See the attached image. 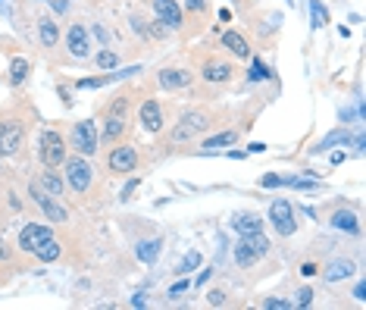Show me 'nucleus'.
<instances>
[{
  "mask_svg": "<svg viewBox=\"0 0 366 310\" xmlns=\"http://www.w3.org/2000/svg\"><path fill=\"white\" fill-rule=\"evenodd\" d=\"M126 32L131 35V41H138V44H150V38H148V16H144V13H129V16H126Z\"/></svg>",
  "mask_w": 366,
  "mask_h": 310,
  "instance_id": "nucleus-27",
  "label": "nucleus"
},
{
  "mask_svg": "<svg viewBox=\"0 0 366 310\" xmlns=\"http://www.w3.org/2000/svg\"><path fill=\"white\" fill-rule=\"evenodd\" d=\"M260 307H266V310H291V301H282V298H263Z\"/></svg>",
  "mask_w": 366,
  "mask_h": 310,
  "instance_id": "nucleus-44",
  "label": "nucleus"
},
{
  "mask_svg": "<svg viewBox=\"0 0 366 310\" xmlns=\"http://www.w3.org/2000/svg\"><path fill=\"white\" fill-rule=\"evenodd\" d=\"M47 239H54V222L47 220H35V222H25L19 229V242H16V251L19 254H35Z\"/></svg>",
  "mask_w": 366,
  "mask_h": 310,
  "instance_id": "nucleus-15",
  "label": "nucleus"
},
{
  "mask_svg": "<svg viewBox=\"0 0 366 310\" xmlns=\"http://www.w3.org/2000/svg\"><path fill=\"white\" fill-rule=\"evenodd\" d=\"M28 78H32V60H28V56H13L10 72H6V85H10L13 91H19L28 85Z\"/></svg>",
  "mask_w": 366,
  "mask_h": 310,
  "instance_id": "nucleus-23",
  "label": "nucleus"
},
{
  "mask_svg": "<svg viewBox=\"0 0 366 310\" xmlns=\"http://www.w3.org/2000/svg\"><path fill=\"white\" fill-rule=\"evenodd\" d=\"M16 254H19V251L13 248L4 235H0V263H16Z\"/></svg>",
  "mask_w": 366,
  "mask_h": 310,
  "instance_id": "nucleus-41",
  "label": "nucleus"
},
{
  "mask_svg": "<svg viewBox=\"0 0 366 310\" xmlns=\"http://www.w3.org/2000/svg\"><path fill=\"white\" fill-rule=\"evenodd\" d=\"M28 198H32V204L38 207V213H41L47 222H69V210L63 207V201H57V198H50V194H44L35 182H28Z\"/></svg>",
  "mask_w": 366,
  "mask_h": 310,
  "instance_id": "nucleus-17",
  "label": "nucleus"
},
{
  "mask_svg": "<svg viewBox=\"0 0 366 310\" xmlns=\"http://www.w3.org/2000/svg\"><path fill=\"white\" fill-rule=\"evenodd\" d=\"M153 85H157L160 91H188L197 85V72L194 66H185V63H179V66H163L153 72Z\"/></svg>",
  "mask_w": 366,
  "mask_h": 310,
  "instance_id": "nucleus-13",
  "label": "nucleus"
},
{
  "mask_svg": "<svg viewBox=\"0 0 366 310\" xmlns=\"http://www.w3.org/2000/svg\"><path fill=\"white\" fill-rule=\"evenodd\" d=\"M35 107L25 100H13V104L0 107V160H13L25 150L28 132H32Z\"/></svg>",
  "mask_w": 366,
  "mask_h": 310,
  "instance_id": "nucleus-2",
  "label": "nucleus"
},
{
  "mask_svg": "<svg viewBox=\"0 0 366 310\" xmlns=\"http://www.w3.org/2000/svg\"><path fill=\"white\" fill-rule=\"evenodd\" d=\"M135 72H141V66H131V69H110V72H104V76H85V78H78V82H76V88H82V91L107 88V85L119 82V78L135 76Z\"/></svg>",
  "mask_w": 366,
  "mask_h": 310,
  "instance_id": "nucleus-22",
  "label": "nucleus"
},
{
  "mask_svg": "<svg viewBox=\"0 0 366 310\" xmlns=\"http://www.w3.org/2000/svg\"><path fill=\"white\" fill-rule=\"evenodd\" d=\"M188 288H191V279H188V276H179V282H172L166 294H170V298H175V294H185Z\"/></svg>",
  "mask_w": 366,
  "mask_h": 310,
  "instance_id": "nucleus-43",
  "label": "nucleus"
},
{
  "mask_svg": "<svg viewBox=\"0 0 366 310\" xmlns=\"http://www.w3.org/2000/svg\"><path fill=\"white\" fill-rule=\"evenodd\" d=\"M225 298H229V294H225L223 288H210L207 292V307H225Z\"/></svg>",
  "mask_w": 366,
  "mask_h": 310,
  "instance_id": "nucleus-42",
  "label": "nucleus"
},
{
  "mask_svg": "<svg viewBox=\"0 0 366 310\" xmlns=\"http://www.w3.org/2000/svg\"><path fill=\"white\" fill-rule=\"evenodd\" d=\"M182 13H185V23H182L179 38L191 41L197 35H203L210 28V19H213V4L210 0H179Z\"/></svg>",
  "mask_w": 366,
  "mask_h": 310,
  "instance_id": "nucleus-8",
  "label": "nucleus"
},
{
  "mask_svg": "<svg viewBox=\"0 0 366 310\" xmlns=\"http://www.w3.org/2000/svg\"><path fill=\"white\" fill-rule=\"evenodd\" d=\"M0 16H13V10L6 6V0H0Z\"/></svg>",
  "mask_w": 366,
  "mask_h": 310,
  "instance_id": "nucleus-53",
  "label": "nucleus"
},
{
  "mask_svg": "<svg viewBox=\"0 0 366 310\" xmlns=\"http://www.w3.org/2000/svg\"><path fill=\"white\" fill-rule=\"evenodd\" d=\"M44 4L50 6L54 16H69V13L76 10V0H44Z\"/></svg>",
  "mask_w": 366,
  "mask_h": 310,
  "instance_id": "nucleus-38",
  "label": "nucleus"
},
{
  "mask_svg": "<svg viewBox=\"0 0 366 310\" xmlns=\"http://www.w3.org/2000/svg\"><path fill=\"white\" fill-rule=\"evenodd\" d=\"M63 182H66V191L72 194L76 201H88L91 198V191H94V185H98V176H94V169L91 167V160L82 154H69L63 160Z\"/></svg>",
  "mask_w": 366,
  "mask_h": 310,
  "instance_id": "nucleus-5",
  "label": "nucleus"
},
{
  "mask_svg": "<svg viewBox=\"0 0 366 310\" xmlns=\"http://www.w3.org/2000/svg\"><path fill=\"white\" fill-rule=\"evenodd\" d=\"M310 25L313 28H326L329 25V10L323 0H310Z\"/></svg>",
  "mask_w": 366,
  "mask_h": 310,
  "instance_id": "nucleus-36",
  "label": "nucleus"
},
{
  "mask_svg": "<svg viewBox=\"0 0 366 310\" xmlns=\"http://www.w3.org/2000/svg\"><path fill=\"white\" fill-rule=\"evenodd\" d=\"M213 273H216V270H213V266H207V270H203V273H201V276H197V279H194V282H191V285H194V288H201L203 282H210V279H213Z\"/></svg>",
  "mask_w": 366,
  "mask_h": 310,
  "instance_id": "nucleus-47",
  "label": "nucleus"
},
{
  "mask_svg": "<svg viewBox=\"0 0 366 310\" xmlns=\"http://www.w3.org/2000/svg\"><path fill=\"white\" fill-rule=\"evenodd\" d=\"M285 189H295V191H317L319 189V179H301V176H282Z\"/></svg>",
  "mask_w": 366,
  "mask_h": 310,
  "instance_id": "nucleus-35",
  "label": "nucleus"
},
{
  "mask_svg": "<svg viewBox=\"0 0 366 310\" xmlns=\"http://www.w3.org/2000/svg\"><path fill=\"white\" fill-rule=\"evenodd\" d=\"M260 189H282V176H276V172L260 176Z\"/></svg>",
  "mask_w": 366,
  "mask_h": 310,
  "instance_id": "nucleus-45",
  "label": "nucleus"
},
{
  "mask_svg": "<svg viewBox=\"0 0 366 310\" xmlns=\"http://www.w3.org/2000/svg\"><path fill=\"white\" fill-rule=\"evenodd\" d=\"M269 226H273V232L279 235V239H291V235L297 232L301 222H297V210L288 198H276L273 204H269Z\"/></svg>",
  "mask_w": 366,
  "mask_h": 310,
  "instance_id": "nucleus-14",
  "label": "nucleus"
},
{
  "mask_svg": "<svg viewBox=\"0 0 366 310\" xmlns=\"http://www.w3.org/2000/svg\"><path fill=\"white\" fill-rule=\"evenodd\" d=\"M319 276H323V282H329V285L348 282V279L357 276V263L350 261V257H335V261H329L323 270H319Z\"/></svg>",
  "mask_w": 366,
  "mask_h": 310,
  "instance_id": "nucleus-20",
  "label": "nucleus"
},
{
  "mask_svg": "<svg viewBox=\"0 0 366 310\" xmlns=\"http://www.w3.org/2000/svg\"><path fill=\"white\" fill-rule=\"evenodd\" d=\"M148 6H150V16L163 19V23L175 32V38H179L182 23H185V13H182V4H179V0H148Z\"/></svg>",
  "mask_w": 366,
  "mask_h": 310,
  "instance_id": "nucleus-18",
  "label": "nucleus"
},
{
  "mask_svg": "<svg viewBox=\"0 0 366 310\" xmlns=\"http://www.w3.org/2000/svg\"><path fill=\"white\" fill-rule=\"evenodd\" d=\"M148 38H150V44H166V41H172V38H175V32L163 23V19L148 16Z\"/></svg>",
  "mask_w": 366,
  "mask_h": 310,
  "instance_id": "nucleus-31",
  "label": "nucleus"
},
{
  "mask_svg": "<svg viewBox=\"0 0 366 310\" xmlns=\"http://www.w3.org/2000/svg\"><path fill=\"white\" fill-rule=\"evenodd\" d=\"M263 150H266V144H260V141L247 144V154H263Z\"/></svg>",
  "mask_w": 366,
  "mask_h": 310,
  "instance_id": "nucleus-52",
  "label": "nucleus"
},
{
  "mask_svg": "<svg viewBox=\"0 0 366 310\" xmlns=\"http://www.w3.org/2000/svg\"><path fill=\"white\" fill-rule=\"evenodd\" d=\"M60 47H63L66 60H76V63L91 60V47H94V41H91V32H88V23H85V19H72V23L63 28V41H60Z\"/></svg>",
  "mask_w": 366,
  "mask_h": 310,
  "instance_id": "nucleus-7",
  "label": "nucleus"
},
{
  "mask_svg": "<svg viewBox=\"0 0 366 310\" xmlns=\"http://www.w3.org/2000/svg\"><path fill=\"white\" fill-rule=\"evenodd\" d=\"M91 60H94V69H100V72H110V69H119L122 66V54L116 47H100Z\"/></svg>",
  "mask_w": 366,
  "mask_h": 310,
  "instance_id": "nucleus-29",
  "label": "nucleus"
},
{
  "mask_svg": "<svg viewBox=\"0 0 366 310\" xmlns=\"http://www.w3.org/2000/svg\"><path fill=\"white\" fill-rule=\"evenodd\" d=\"M141 167V150H138V144H131L129 138L113 144V148L107 150V172L110 176H131V172H138Z\"/></svg>",
  "mask_w": 366,
  "mask_h": 310,
  "instance_id": "nucleus-12",
  "label": "nucleus"
},
{
  "mask_svg": "<svg viewBox=\"0 0 366 310\" xmlns=\"http://www.w3.org/2000/svg\"><path fill=\"white\" fill-rule=\"evenodd\" d=\"M32 35L38 41V47L44 50L47 56H54L60 50V41H63V28L57 23V16L50 10H35L32 13Z\"/></svg>",
  "mask_w": 366,
  "mask_h": 310,
  "instance_id": "nucleus-9",
  "label": "nucleus"
},
{
  "mask_svg": "<svg viewBox=\"0 0 366 310\" xmlns=\"http://www.w3.org/2000/svg\"><path fill=\"white\" fill-rule=\"evenodd\" d=\"M225 4H244V0H225Z\"/></svg>",
  "mask_w": 366,
  "mask_h": 310,
  "instance_id": "nucleus-54",
  "label": "nucleus"
},
{
  "mask_svg": "<svg viewBox=\"0 0 366 310\" xmlns=\"http://www.w3.org/2000/svg\"><path fill=\"white\" fill-rule=\"evenodd\" d=\"M25 4H44V0H25Z\"/></svg>",
  "mask_w": 366,
  "mask_h": 310,
  "instance_id": "nucleus-55",
  "label": "nucleus"
},
{
  "mask_svg": "<svg viewBox=\"0 0 366 310\" xmlns=\"http://www.w3.org/2000/svg\"><path fill=\"white\" fill-rule=\"evenodd\" d=\"M216 35H219V50H223V54H229L232 60H238V63L251 60L254 44L244 32H238V28H223V32H216Z\"/></svg>",
  "mask_w": 366,
  "mask_h": 310,
  "instance_id": "nucleus-16",
  "label": "nucleus"
},
{
  "mask_svg": "<svg viewBox=\"0 0 366 310\" xmlns=\"http://www.w3.org/2000/svg\"><path fill=\"white\" fill-rule=\"evenodd\" d=\"M354 298L360 301V304L366 301V282H357V285H354Z\"/></svg>",
  "mask_w": 366,
  "mask_h": 310,
  "instance_id": "nucleus-50",
  "label": "nucleus"
},
{
  "mask_svg": "<svg viewBox=\"0 0 366 310\" xmlns=\"http://www.w3.org/2000/svg\"><path fill=\"white\" fill-rule=\"evenodd\" d=\"M160 254H163V239H160V235H150V239H141V242L135 244V257H138V261H141L144 266L157 263Z\"/></svg>",
  "mask_w": 366,
  "mask_h": 310,
  "instance_id": "nucleus-26",
  "label": "nucleus"
},
{
  "mask_svg": "<svg viewBox=\"0 0 366 310\" xmlns=\"http://www.w3.org/2000/svg\"><path fill=\"white\" fill-rule=\"evenodd\" d=\"M131 88H119L113 97L107 100L104 117H100V144L113 148V144L129 138L131 129Z\"/></svg>",
  "mask_w": 366,
  "mask_h": 310,
  "instance_id": "nucleus-3",
  "label": "nucleus"
},
{
  "mask_svg": "<svg viewBox=\"0 0 366 310\" xmlns=\"http://www.w3.org/2000/svg\"><path fill=\"white\" fill-rule=\"evenodd\" d=\"M238 129H225V132H216V135H210V138H203L201 141V148L194 150V154H223V148H229V144H235L238 141Z\"/></svg>",
  "mask_w": 366,
  "mask_h": 310,
  "instance_id": "nucleus-24",
  "label": "nucleus"
},
{
  "mask_svg": "<svg viewBox=\"0 0 366 310\" xmlns=\"http://www.w3.org/2000/svg\"><path fill=\"white\" fill-rule=\"evenodd\" d=\"M69 157V141L60 129L47 126L38 132V163L47 169H60L63 160Z\"/></svg>",
  "mask_w": 366,
  "mask_h": 310,
  "instance_id": "nucleus-6",
  "label": "nucleus"
},
{
  "mask_svg": "<svg viewBox=\"0 0 366 310\" xmlns=\"http://www.w3.org/2000/svg\"><path fill=\"white\" fill-rule=\"evenodd\" d=\"M241 239H244L247 244H251V248L257 251L260 257H269V254H273V242H269L263 232H247V235H241Z\"/></svg>",
  "mask_w": 366,
  "mask_h": 310,
  "instance_id": "nucleus-34",
  "label": "nucleus"
},
{
  "mask_svg": "<svg viewBox=\"0 0 366 310\" xmlns=\"http://www.w3.org/2000/svg\"><path fill=\"white\" fill-rule=\"evenodd\" d=\"M329 226L335 229V232H345V235H354V239H360L363 226H360V216H357V210L350 204L338 207L332 216H329Z\"/></svg>",
  "mask_w": 366,
  "mask_h": 310,
  "instance_id": "nucleus-19",
  "label": "nucleus"
},
{
  "mask_svg": "<svg viewBox=\"0 0 366 310\" xmlns=\"http://www.w3.org/2000/svg\"><path fill=\"white\" fill-rule=\"evenodd\" d=\"M197 266H201V254H197V251L191 248L185 254V261H182L179 266H175V276H191V273L197 270Z\"/></svg>",
  "mask_w": 366,
  "mask_h": 310,
  "instance_id": "nucleus-37",
  "label": "nucleus"
},
{
  "mask_svg": "<svg viewBox=\"0 0 366 310\" xmlns=\"http://www.w3.org/2000/svg\"><path fill=\"white\" fill-rule=\"evenodd\" d=\"M216 122H219V113L210 110V107H203V104L188 107V110H182L179 119L170 126L166 144H172V148H179V144H194V141H201Z\"/></svg>",
  "mask_w": 366,
  "mask_h": 310,
  "instance_id": "nucleus-4",
  "label": "nucleus"
},
{
  "mask_svg": "<svg viewBox=\"0 0 366 310\" xmlns=\"http://www.w3.org/2000/svg\"><path fill=\"white\" fill-rule=\"evenodd\" d=\"M232 254H235V263L241 266V270H251V266H257V263L263 261V257H260L257 251H254V248H251V244H247L244 239H238V244H235V248H232Z\"/></svg>",
  "mask_w": 366,
  "mask_h": 310,
  "instance_id": "nucleus-30",
  "label": "nucleus"
},
{
  "mask_svg": "<svg viewBox=\"0 0 366 310\" xmlns=\"http://www.w3.org/2000/svg\"><path fill=\"white\" fill-rule=\"evenodd\" d=\"M263 216H257V213H235L232 216V229H235L238 235H247V232H263Z\"/></svg>",
  "mask_w": 366,
  "mask_h": 310,
  "instance_id": "nucleus-28",
  "label": "nucleus"
},
{
  "mask_svg": "<svg viewBox=\"0 0 366 310\" xmlns=\"http://www.w3.org/2000/svg\"><path fill=\"white\" fill-rule=\"evenodd\" d=\"M35 185L44 191V194H50V198H57V201H63L66 198V182H63V176L57 169H47V167H41L38 172H35V179H32Z\"/></svg>",
  "mask_w": 366,
  "mask_h": 310,
  "instance_id": "nucleus-21",
  "label": "nucleus"
},
{
  "mask_svg": "<svg viewBox=\"0 0 366 310\" xmlns=\"http://www.w3.org/2000/svg\"><path fill=\"white\" fill-rule=\"evenodd\" d=\"M69 150L72 154H82V157H98L100 150V122L94 119H78L76 126L69 129Z\"/></svg>",
  "mask_w": 366,
  "mask_h": 310,
  "instance_id": "nucleus-11",
  "label": "nucleus"
},
{
  "mask_svg": "<svg viewBox=\"0 0 366 310\" xmlns=\"http://www.w3.org/2000/svg\"><path fill=\"white\" fill-rule=\"evenodd\" d=\"M138 185H141V176H131L129 182L122 185V189H119V204H129V201H131V194L138 191Z\"/></svg>",
  "mask_w": 366,
  "mask_h": 310,
  "instance_id": "nucleus-40",
  "label": "nucleus"
},
{
  "mask_svg": "<svg viewBox=\"0 0 366 310\" xmlns=\"http://www.w3.org/2000/svg\"><path fill=\"white\" fill-rule=\"evenodd\" d=\"M191 66L197 72V82L203 85V88L197 91L201 97H219L225 88H232L241 76L238 60H232V56L223 54V50L194 47L191 50Z\"/></svg>",
  "mask_w": 366,
  "mask_h": 310,
  "instance_id": "nucleus-1",
  "label": "nucleus"
},
{
  "mask_svg": "<svg viewBox=\"0 0 366 310\" xmlns=\"http://www.w3.org/2000/svg\"><path fill=\"white\" fill-rule=\"evenodd\" d=\"M313 298H317V292H313L310 285H304V288H297V294H295V301H291V307H310Z\"/></svg>",
  "mask_w": 366,
  "mask_h": 310,
  "instance_id": "nucleus-39",
  "label": "nucleus"
},
{
  "mask_svg": "<svg viewBox=\"0 0 366 310\" xmlns=\"http://www.w3.org/2000/svg\"><path fill=\"white\" fill-rule=\"evenodd\" d=\"M57 95H60V100H63V107H69V110H72V104H76V100H72V95H69V88H66V85L60 82V85H57Z\"/></svg>",
  "mask_w": 366,
  "mask_h": 310,
  "instance_id": "nucleus-46",
  "label": "nucleus"
},
{
  "mask_svg": "<svg viewBox=\"0 0 366 310\" xmlns=\"http://www.w3.org/2000/svg\"><path fill=\"white\" fill-rule=\"evenodd\" d=\"M32 257H38L41 263H57V261H60V257H63V244L57 242V239H47V242H44L38 251H35Z\"/></svg>",
  "mask_w": 366,
  "mask_h": 310,
  "instance_id": "nucleus-33",
  "label": "nucleus"
},
{
  "mask_svg": "<svg viewBox=\"0 0 366 310\" xmlns=\"http://www.w3.org/2000/svg\"><path fill=\"white\" fill-rule=\"evenodd\" d=\"M129 304H131V307H148V292H135Z\"/></svg>",
  "mask_w": 366,
  "mask_h": 310,
  "instance_id": "nucleus-48",
  "label": "nucleus"
},
{
  "mask_svg": "<svg viewBox=\"0 0 366 310\" xmlns=\"http://www.w3.org/2000/svg\"><path fill=\"white\" fill-rule=\"evenodd\" d=\"M135 119H138V129H141V132L163 135L166 122H170V107L160 97H144V100H138V107H135Z\"/></svg>",
  "mask_w": 366,
  "mask_h": 310,
  "instance_id": "nucleus-10",
  "label": "nucleus"
},
{
  "mask_svg": "<svg viewBox=\"0 0 366 310\" xmlns=\"http://www.w3.org/2000/svg\"><path fill=\"white\" fill-rule=\"evenodd\" d=\"M338 144H341V148H348V144H350V129L348 126H338V129H332L329 135H323V138L310 148V154H326V150L338 148Z\"/></svg>",
  "mask_w": 366,
  "mask_h": 310,
  "instance_id": "nucleus-25",
  "label": "nucleus"
},
{
  "mask_svg": "<svg viewBox=\"0 0 366 310\" xmlns=\"http://www.w3.org/2000/svg\"><path fill=\"white\" fill-rule=\"evenodd\" d=\"M225 157H229V160H244L247 157V150H223Z\"/></svg>",
  "mask_w": 366,
  "mask_h": 310,
  "instance_id": "nucleus-51",
  "label": "nucleus"
},
{
  "mask_svg": "<svg viewBox=\"0 0 366 310\" xmlns=\"http://www.w3.org/2000/svg\"><path fill=\"white\" fill-rule=\"evenodd\" d=\"M269 76H273V69H269L257 54H251V60H247V72H244V82L247 85H257V82H266Z\"/></svg>",
  "mask_w": 366,
  "mask_h": 310,
  "instance_id": "nucleus-32",
  "label": "nucleus"
},
{
  "mask_svg": "<svg viewBox=\"0 0 366 310\" xmlns=\"http://www.w3.org/2000/svg\"><path fill=\"white\" fill-rule=\"evenodd\" d=\"M301 276H304V279L319 276V266H317V263H301Z\"/></svg>",
  "mask_w": 366,
  "mask_h": 310,
  "instance_id": "nucleus-49",
  "label": "nucleus"
}]
</instances>
